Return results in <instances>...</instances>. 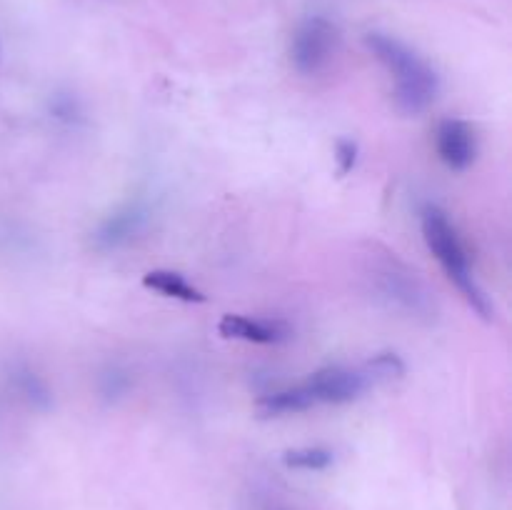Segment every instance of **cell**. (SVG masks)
Masks as SVG:
<instances>
[{
  "label": "cell",
  "mask_w": 512,
  "mask_h": 510,
  "mask_svg": "<svg viewBox=\"0 0 512 510\" xmlns=\"http://www.w3.org/2000/svg\"><path fill=\"white\" fill-rule=\"evenodd\" d=\"M365 48L388 68V73L395 78L393 98L395 105L403 110L405 115H418L428 110L435 103L440 90V78L433 70V65L415 53L408 43L388 33H373L365 35Z\"/></svg>",
  "instance_id": "cell-1"
},
{
  "label": "cell",
  "mask_w": 512,
  "mask_h": 510,
  "mask_svg": "<svg viewBox=\"0 0 512 510\" xmlns=\"http://www.w3.org/2000/svg\"><path fill=\"white\" fill-rule=\"evenodd\" d=\"M315 400L310 395L308 385L300 383L295 388H283V390H273V393L263 395L258 400V415L260 418H283V415H293V413H303V410L313 408Z\"/></svg>",
  "instance_id": "cell-9"
},
{
  "label": "cell",
  "mask_w": 512,
  "mask_h": 510,
  "mask_svg": "<svg viewBox=\"0 0 512 510\" xmlns=\"http://www.w3.org/2000/svg\"><path fill=\"white\" fill-rule=\"evenodd\" d=\"M375 278H378V290L383 293V298L403 308L405 313L425 315V318L435 313L433 295L425 288L423 280L415 278V273L410 270L400 268V265H388Z\"/></svg>",
  "instance_id": "cell-6"
},
{
  "label": "cell",
  "mask_w": 512,
  "mask_h": 510,
  "mask_svg": "<svg viewBox=\"0 0 512 510\" xmlns=\"http://www.w3.org/2000/svg\"><path fill=\"white\" fill-rule=\"evenodd\" d=\"M335 160H338L340 173L348 175L355 168V163H358V143L355 140H338V145H335Z\"/></svg>",
  "instance_id": "cell-16"
},
{
  "label": "cell",
  "mask_w": 512,
  "mask_h": 510,
  "mask_svg": "<svg viewBox=\"0 0 512 510\" xmlns=\"http://www.w3.org/2000/svg\"><path fill=\"white\" fill-rule=\"evenodd\" d=\"M283 463L295 470H325L333 463V453L325 448H295L283 455Z\"/></svg>",
  "instance_id": "cell-12"
},
{
  "label": "cell",
  "mask_w": 512,
  "mask_h": 510,
  "mask_svg": "<svg viewBox=\"0 0 512 510\" xmlns=\"http://www.w3.org/2000/svg\"><path fill=\"white\" fill-rule=\"evenodd\" d=\"M0 55H3V48H0Z\"/></svg>",
  "instance_id": "cell-17"
},
{
  "label": "cell",
  "mask_w": 512,
  "mask_h": 510,
  "mask_svg": "<svg viewBox=\"0 0 512 510\" xmlns=\"http://www.w3.org/2000/svg\"><path fill=\"white\" fill-rule=\"evenodd\" d=\"M223 338L248 340V343H278L288 335L283 323H270V320H253L245 315H223L218 323Z\"/></svg>",
  "instance_id": "cell-8"
},
{
  "label": "cell",
  "mask_w": 512,
  "mask_h": 510,
  "mask_svg": "<svg viewBox=\"0 0 512 510\" xmlns=\"http://www.w3.org/2000/svg\"><path fill=\"white\" fill-rule=\"evenodd\" d=\"M10 383H13L15 393L35 410H48L53 405V393H50L48 383L35 373L30 365H18L10 373Z\"/></svg>",
  "instance_id": "cell-11"
},
{
  "label": "cell",
  "mask_w": 512,
  "mask_h": 510,
  "mask_svg": "<svg viewBox=\"0 0 512 510\" xmlns=\"http://www.w3.org/2000/svg\"><path fill=\"white\" fill-rule=\"evenodd\" d=\"M340 48V30L325 15H310L290 40V63L300 75H320Z\"/></svg>",
  "instance_id": "cell-3"
},
{
  "label": "cell",
  "mask_w": 512,
  "mask_h": 510,
  "mask_svg": "<svg viewBox=\"0 0 512 510\" xmlns=\"http://www.w3.org/2000/svg\"><path fill=\"white\" fill-rule=\"evenodd\" d=\"M150 205L143 198L128 200L125 205L115 208L113 213L105 215L93 230V248L100 253H110V250H120L125 245L133 243L150 223Z\"/></svg>",
  "instance_id": "cell-4"
},
{
  "label": "cell",
  "mask_w": 512,
  "mask_h": 510,
  "mask_svg": "<svg viewBox=\"0 0 512 510\" xmlns=\"http://www.w3.org/2000/svg\"><path fill=\"white\" fill-rule=\"evenodd\" d=\"M98 388L100 395H105V398H120V395L130 388V375L125 373V370H120L118 365H110V368H105L103 373H100Z\"/></svg>",
  "instance_id": "cell-14"
},
{
  "label": "cell",
  "mask_w": 512,
  "mask_h": 510,
  "mask_svg": "<svg viewBox=\"0 0 512 510\" xmlns=\"http://www.w3.org/2000/svg\"><path fill=\"white\" fill-rule=\"evenodd\" d=\"M305 385H308L315 405H343L360 398V395L370 388V378L365 370L343 368V365H328V368L315 370V373L305 380Z\"/></svg>",
  "instance_id": "cell-5"
},
{
  "label": "cell",
  "mask_w": 512,
  "mask_h": 510,
  "mask_svg": "<svg viewBox=\"0 0 512 510\" xmlns=\"http://www.w3.org/2000/svg\"><path fill=\"white\" fill-rule=\"evenodd\" d=\"M423 235L430 253L438 258V263L443 265L445 275L453 280L455 288L465 295L470 308L478 315H483V318H493L495 308L488 295H485V290L480 288L478 280H475L473 268H470L468 250H465L463 240H460L458 228L450 223L448 213H443L438 205H428L423 210Z\"/></svg>",
  "instance_id": "cell-2"
},
{
  "label": "cell",
  "mask_w": 512,
  "mask_h": 510,
  "mask_svg": "<svg viewBox=\"0 0 512 510\" xmlns=\"http://www.w3.org/2000/svg\"><path fill=\"white\" fill-rule=\"evenodd\" d=\"M50 113H53L55 120H63V123L73 125L75 120H80V115H83V108H80L78 100L73 98V95H53V100H50Z\"/></svg>",
  "instance_id": "cell-15"
},
{
  "label": "cell",
  "mask_w": 512,
  "mask_h": 510,
  "mask_svg": "<svg viewBox=\"0 0 512 510\" xmlns=\"http://www.w3.org/2000/svg\"><path fill=\"white\" fill-rule=\"evenodd\" d=\"M143 285L150 290H158L165 298L183 300V303H203L205 300V295L175 270H150L143 275Z\"/></svg>",
  "instance_id": "cell-10"
},
{
  "label": "cell",
  "mask_w": 512,
  "mask_h": 510,
  "mask_svg": "<svg viewBox=\"0 0 512 510\" xmlns=\"http://www.w3.org/2000/svg\"><path fill=\"white\" fill-rule=\"evenodd\" d=\"M438 155L450 170H468L478 155L473 125L458 118H445L438 125Z\"/></svg>",
  "instance_id": "cell-7"
},
{
  "label": "cell",
  "mask_w": 512,
  "mask_h": 510,
  "mask_svg": "<svg viewBox=\"0 0 512 510\" xmlns=\"http://www.w3.org/2000/svg\"><path fill=\"white\" fill-rule=\"evenodd\" d=\"M365 373H368L370 383H385V380L400 378L405 373V363L400 360V355L380 353L365 365Z\"/></svg>",
  "instance_id": "cell-13"
}]
</instances>
